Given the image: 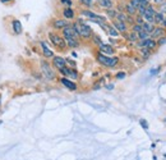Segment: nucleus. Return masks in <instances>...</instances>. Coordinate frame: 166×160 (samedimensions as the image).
I'll return each mask as SVG.
<instances>
[{"instance_id": "5701e85b", "label": "nucleus", "mask_w": 166, "mask_h": 160, "mask_svg": "<svg viewBox=\"0 0 166 160\" xmlns=\"http://www.w3.org/2000/svg\"><path fill=\"white\" fill-rule=\"evenodd\" d=\"M60 72H61V75H64V76L69 77V73H70V68H67V67H64L63 69H60Z\"/></svg>"}, {"instance_id": "4c0bfd02", "label": "nucleus", "mask_w": 166, "mask_h": 160, "mask_svg": "<svg viewBox=\"0 0 166 160\" xmlns=\"http://www.w3.org/2000/svg\"><path fill=\"white\" fill-rule=\"evenodd\" d=\"M165 122H166V119H165Z\"/></svg>"}, {"instance_id": "dca6fc26", "label": "nucleus", "mask_w": 166, "mask_h": 160, "mask_svg": "<svg viewBox=\"0 0 166 160\" xmlns=\"http://www.w3.org/2000/svg\"><path fill=\"white\" fill-rule=\"evenodd\" d=\"M116 18L119 19V21H121V22H132V18L130 17H128L127 14H123V13H118L116 14Z\"/></svg>"}, {"instance_id": "aec40b11", "label": "nucleus", "mask_w": 166, "mask_h": 160, "mask_svg": "<svg viewBox=\"0 0 166 160\" xmlns=\"http://www.w3.org/2000/svg\"><path fill=\"white\" fill-rule=\"evenodd\" d=\"M162 32H164V29H162V28H153L151 36H152L153 38H155V37H160L162 35Z\"/></svg>"}, {"instance_id": "c756f323", "label": "nucleus", "mask_w": 166, "mask_h": 160, "mask_svg": "<svg viewBox=\"0 0 166 160\" xmlns=\"http://www.w3.org/2000/svg\"><path fill=\"white\" fill-rule=\"evenodd\" d=\"M160 12H161V13H166V3H164V4L160 7Z\"/></svg>"}, {"instance_id": "2eb2a0df", "label": "nucleus", "mask_w": 166, "mask_h": 160, "mask_svg": "<svg viewBox=\"0 0 166 160\" xmlns=\"http://www.w3.org/2000/svg\"><path fill=\"white\" fill-rule=\"evenodd\" d=\"M12 26H13V29L16 34H20V32H22V25H20V22L18 19H14Z\"/></svg>"}, {"instance_id": "ddd939ff", "label": "nucleus", "mask_w": 166, "mask_h": 160, "mask_svg": "<svg viewBox=\"0 0 166 160\" xmlns=\"http://www.w3.org/2000/svg\"><path fill=\"white\" fill-rule=\"evenodd\" d=\"M54 27L55 28H65V27H68V21L56 19L55 22H54Z\"/></svg>"}, {"instance_id": "a878e982", "label": "nucleus", "mask_w": 166, "mask_h": 160, "mask_svg": "<svg viewBox=\"0 0 166 160\" xmlns=\"http://www.w3.org/2000/svg\"><path fill=\"white\" fill-rule=\"evenodd\" d=\"M130 4H132L133 7L135 8V9H138V7H139V0H132V1H130Z\"/></svg>"}, {"instance_id": "9b49d317", "label": "nucleus", "mask_w": 166, "mask_h": 160, "mask_svg": "<svg viewBox=\"0 0 166 160\" xmlns=\"http://www.w3.org/2000/svg\"><path fill=\"white\" fill-rule=\"evenodd\" d=\"M41 47H42V53H44V55H45L46 58H52V57H54V53L47 47V45L45 42H41Z\"/></svg>"}, {"instance_id": "7c9ffc66", "label": "nucleus", "mask_w": 166, "mask_h": 160, "mask_svg": "<svg viewBox=\"0 0 166 160\" xmlns=\"http://www.w3.org/2000/svg\"><path fill=\"white\" fill-rule=\"evenodd\" d=\"M164 44H166V37H162L159 40V45H164Z\"/></svg>"}, {"instance_id": "423d86ee", "label": "nucleus", "mask_w": 166, "mask_h": 160, "mask_svg": "<svg viewBox=\"0 0 166 160\" xmlns=\"http://www.w3.org/2000/svg\"><path fill=\"white\" fill-rule=\"evenodd\" d=\"M142 17H144L147 22L152 23L153 22V17H155V10H153V8L151 7V5H148V7L146 8V10H144V14Z\"/></svg>"}, {"instance_id": "c85d7f7f", "label": "nucleus", "mask_w": 166, "mask_h": 160, "mask_svg": "<svg viewBox=\"0 0 166 160\" xmlns=\"http://www.w3.org/2000/svg\"><path fill=\"white\" fill-rule=\"evenodd\" d=\"M107 14H109V16H110V17H116V12H115V10H112V9H110V10H107Z\"/></svg>"}, {"instance_id": "473e14b6", "label": "nucleus", "mask_w": 166, "mask_h": 160, "mask_svg": "<svg viewBox=\"0 0 166 160\" xmlns=\"http://www.w3.org/2000/svg\"><path fill=\"white\" fill-rule=\"evenodd\" d=\"M61 3H63V4H67V5L72 4V1H70V0H61Z\"/></svg>"}, {"instance_id": "a211bd4d", "label": "nucleus", "mask_w": 166, "mask_h": 160, "mask_svg": "<svg viewBox=\"0 0 166 160\" xmlns=\"http://www.w3.org/2000/svg\"><path fill=\"white\" fill-rule=\"evenodd\" d=\"M63 14H64L65 18H68V19H72L73 17H74V12L70 9V8H65L64 12H63Z\"/></svg>"}, {"instance_id": "c9c22d12", "label": "nucleus", "mask_w": 166, "mask_h": 160, "mask_svg": "<svg viewBox=\"0 0 166 160\" xmlns=\"http://www.w3.org/2000/svg\"><path fill=\"white\" fill-rule=\"evenodd\" d=\"M3 3H8V1H10V0H1Z\"/></svg>"}, {"instance_id": "bb28decb", "label": "nucleus", "mask_w": 166, "mask_h": 160, "mask_svg": "<svg viewBox=\"0 0 166 160\" xmlns=\"http://www.w3.org/2000/svg\"><path fill=\"white\" fill-rule=\"evenodd\" d=\"M81 3L83 5H87V7H90L91 4H92V0H81Z\"/></svg>"}, {"instance_id": "2f4dec72", "label": "nucleus", "mask_w": 166, "mask_h": 160, "mask_svg": "<svg viewBox=\"0 0 166 160\" xmlns=\"http://www.w3.org/2000/svg\"><path fill=\"white\" fill-rule=\"evenodd\" d=\"M93 40H95V44H99V45H101V40H100V38L97 37V36H95Z\"/></svg>"}, {"instance_id": "6e6552de", "label": "nucleus", "mask_w": 166, "mask_h": 160, "mask_svg": "<svg viewBox=\"0 0 166 160\" xmlns=\"http://www.w3.org/2000/svg\"><path fill=\"white\" fill-rule=\"evenodd\" d=\"M100 51H101L102 54L111 55V54H114V47L110 45H106V44H101V45H100Z\"/></svg>"}, {"instance_id": "1a4fd4ad", "label": "nucleus", "mask_w": 166, "mask_h": 160, "mask_svg": "<svg viewBox=\"0 0 166 160\" xmlns=\"http://www.w3.org/2000/svg\"><path fill=\"white\" fill-rule=\"evenodd\" d=\"M60 82H61V83H63L67 88H69V90H72V91L77 90V85L74 83V82L70 81L69 78H65V77H64V78H61V79H60Z\"/></svg>"}, {"instance_id": "f257e3e1", "label": "nucleus", "mask_w": 166, "mask_h": 160, "mask_svg": "<svg viewBox=\"0 0 166 160\" xmlns=\"http://www.w3.org/2000/svg\"><path fill=\"white\" fill-rule=\"evenodd\" d=\"M73 27L76 28V31L78 32L79 36H82V37H84V38H88V37L92 36V29L90 28V26L86 25L82 19H79L78 22L73 26Z\"/></svg>"}, {"instance_id": "0eeeda50", "label": "nucleus", "mask_w": 166, "mask_h": 160, "mask_svg": "<svg viewBox=\"0 0 166 160\" xmlns=\"http://www.w3.org/2000/svg\"><path fill=\"white\" fill-rule=\"evenodd\" d=\"M65 64H67V62H65L64 58H61V57H55L54 58V66H55V68H58L59 70L63 69V68L65 67Z\"/></svg>"}, {"instance_id": "4be33fe9", "label": "nucleus", "mask_w": 166, "mask_h": 160, "mask_svg": "<svg viewBox=\"0 0 166 160\" xmlns=\"http://www.w3.org/2000/svg\"><path fill=\"white\" fill-rule=\"evenodd\" d=\"M143 31V28H142V25H134L133 26V32H134V34H139V32H142Z\"/></svg>"}, {"instance_id": "f03ea898", "label": "nucleus", "mask_w": 166, "mask_h": 160, "mask_svg": "<svg viewBox=\"0 0 166 160\" xmlns=\"http://www.w3.org/2000/svg\"><path fill=\"white\" fill-rule=\"evenodd\" d=\"M41 70H42V75L45 76L46 79L52 81V79L55 78V72L52 70V68L49 66L47 62H41Z\"/></svg>"}, {"instance_id": "f3484780", "label": "nucleus", "mask_w": 166, "mask_h": 160, "mask_svg": "<svg viewBox=\"0 0 166 160\" xmlns=\"http://www.w3.org/2000/svg\"><path fill=\"white\" fill-rule=\"evenodd\" d=\"M153 22H156V23H162V22H164V16H162L161 12H155Z\"/></svg>"}, {"instance_id": "412c9836", "label": "nucleus", "mask_w": 166, "mask_h": 160, "mask_svg": "<svg viewBox=\"0 0 166 160\" xmlns=\"http://www.w3.org/2000/svg\"><path fill=\"white\" fill-rule=\"evenodd\" d=\"M135 10H137V9H135V8L133 7L130 3H129V4H127V13H128V14H134Z\"/></svg>"}, {"instance_id": "f704fd0d", "label": "nucleus", "mask_w": 166, "mask_h": 160, "mask_svg": "<svg viewBox=\"0 0 166 160\" xmlns=\"http://www.w3.org/2000/svg\"><path fill=\"white\" fill-rule=\"evenodd\" d=\"M155 3H157V4H161V3H164L165 0H153Z\"/></svg>"}, {"instance_id": "4468645a", "label": "nucleus", "mask_w": 166, "mask_h": 160, "mask_svg": "<svg viewBox=\"0 0 166 160\" xmlns=\"http://www.w3.org/2000/svg\"><path fill=\"white\" fill-rule=\"evenodd\" d=\"M142 28H143V31L146 32V34H148V35H151V34H152V31H153V26L151 25L150 22H143V23H142Z\"/></svg>"}, {"instance_id": "20e7f679", "label": "nucleus", "mask_w": 166, "mask_h": 160, "mask_svg": "<svg viewBox=\"0 0 166 160\" xmlns=\"http://www.w3.org/2000/svg\"><path fill=\"white\" fill-rule=\"evenodd\" d=\"M49 37H50V40H51V42L54 44L56 47H59V49H65V46H67V41H65V38L60 37L56 34H52V32L49 34Z\"/></svg>"}, {"instance_id": "6ab92c4d", "label": "nucleus", "mask_w": 166, "mask_h": 160, "mask_svg": "<svg viewBox=\"0 0 166 160\" xmlns=\"http://www.w3.org/2000/svg\"><path fill=\"white\" fill-rule=\"evenodd\" d=\"M97 1H99V4L101 5L102 8H111V5H112L111 0H97Z\"/></svg>"}, {"instance_id": "f8f14e48", "label": "nucleus", "mask_w": 166, "mask_h": 160, "mask_svg": "<svg viewBox=\"0 0 166 160\" xmlns=\"http://www.w3.org/2000/svg\"><path fill=\"white\" fill-rule=\"evenodd\" d=\"M101 27H102V28H105L106 31H107L109 34L111 35V36H118V35H119V32L116 31V28H115V27H111V26H107V25H105V23H102V25H101Z\"/></svg>"}, {"instance_id": "b1692460", "label": "nucleus", "mask_w": 166, "mask_h": 160, "mask_svg": "<svg viewBox=\"0 0 166 160\" xmlns=\"http://www.w3.org/2000/svg\"><path fill=\"white\" fill-rule=\"evenodd\" d=\"M69 77H70V78H73V79H77V77H78V73H77V70H74V69H70Z\"/></svg>"}, {"instance_id": "cd10ccee", "label": "nucleus", "mask_w": 166, "mask_h": 160, "mask_svg": "<svg viewBox=\"0 0 166 160\" xmlns=\"http://www.w3.org/2000/svg\"><path fill=\"white\" fill-rule=\"evenodd\" d=\"M139 123L142 124V127H143L144 129H147V128H148V124H147V122H146L144 119H141V120H139Z\"/></svg>"}, {"instance_id": "9d476101", "label": "nucleus", "mask_w": 166, "mask_h": 160, "mask_svg": "<svg viewBox=\"0 0 166 160\" xmlns=\"http://www.w3.org/2000/svg\"><path fill=\"white\" fill-rule=\"evenodd\" d=\"M112 25H114V27L116 28V31H120V32H125L127 31V25L124 22H121V21H119V19L114 21Z\"/></svg>"}, {"instance_id": "39448f33", "label": "nucleus", "mask_w": 166, "mask_h": 160, "mask_svg": "<svg viewBox=\"0 0 166 160\" xmlns=\"http://www.w3.org/2000/svg\"><path fill=\"white\" fill-rule=\"evenodd\" d=\"M156 45H157V42L153 40V38H144V40H142L141 42H139V46L147 47V49H150V50L155 49Z\"/></svg>"}, {"instance_id": "7ed1b4c3", "label": "nucleus", "mask_w": 166, "mask_h": 160, "mask_svg": "<svg viewBox=\"0 0 166 160\" xmlns=\"http://www.w3.org/2000/svg\"><path fill=\"white\" fill-rule=\"evenodd\" d=\"M97 60L105 67H114L118 64V58H109L103 54H99L97 55Z\"/></svg>"}, {"instance_id": "72a5a7b5", "label": "nucleus", "mask_w": 166, "mask_h": 160, "mask_svg": "<svg viewBox=\"0 0 166 160\" xmlns=\"http://www.w3.org/2000/svg\"><path fill=\"white\" fill-rule=\"evenodd\" d=\"M116 77H118V78H124V77H125V73H119Z\"/></svg>"}, {"instance_id": "393cba45", "label": "nucleus", "mask_w": 166, "mask_h": 160, "mask_svg": "<svg viewBox=\"0 0 166 160\" xmlns=\"http://www.w3.org/2000/svg\"><path fill=\"white\" fill-rule=\"evenodd\" d=\"M142 54L144 55V57H148V55H150V49H147V47H143V49H142Z\"/></svg>"}, {"instance_id": "e433bc0d", "label": "nucleus", "mask_w": 166, "mask_h": 160, "mask_svg": "<svg viewBox=\"0 0 166 160\" xmlns=\"http://www.w3.org/2000/svg\"><path fill=\"white\" fill-rule=\"evenodd\" d=\"M164 25L166 26V19H164Z\"/></svg>"}]
</instances>
